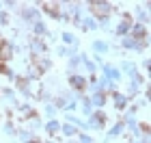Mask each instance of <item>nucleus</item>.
<instances>
[{"label": "nucleus", "instance_id": "nucleus-1", "mask_svg": "<svg viewBox=\"0 0 151 143\" xmlns=\"http://www.w3.org/2000/svg\"><path fill=\"white\" fill-rule=\"evenodd\" d=\"M86 130H104L106 128V113L104 111H93L84 121Z\"/></svg>", "mask_w": 151, "mask_h": 143}, {"label": "nucleus", "instance_id": "nucleus-2", "mask_svg": "<svg viewBox=\"0 0 151 143\" xmlns=\"http://www.w3.org/2000/svg\"><path fill=\"white\" fill-rule=\"evenodd\" d=\"M132 24H134V20L129 13H121V17H119V22H116V28L114 33L119 37H127L129 35V28H132Z\"/></svg>", "mask_w": 151, "mask_h": 143}, {"label": "nucleus", "instance_id": "nucleus-3", "mask_svg": "<svg viewBox=\"0 0 151 143\" xmlns=\"http://www.w3.org/2000/svg\"><path fill=\"white\" fill-rule=\"evenodd\" d=\"M67 83H69V87H71V89H73L76 93H78V98L86 91V78L82 76V74H69Z\"/></svg>", "mask_w": 151, "mask_h": 143}, {"label": "nucleus", "instance_id": "nucleus-4", "mask_svg": "<svg viewBox=\"0 0 151 143\" xmlns=\"http://www.w3.org/2000/svg\"><path fill=\"white\" fill-rule=\"evenodd\" d=\"M101 76L106 80H110V83H116V80H121L123 74L119 72V67H114L110 63H101Z\"/></svg>", "mask_w": 151, "mask_h": 143}, {"label": "nucleus", "instance_id": "nucleus-5", "mask_svg": "<svg viewBox=\"0 0 151 143\" xmlns=\"http://www.w3.org/2000/svg\"><path fill=\"white\" fill-rule=\"evenodd\" d=\"M108 98L112 100V104H114V108H119V111H123V108H127V104H129V98H127V93L110 91V93H108Z\"/></svg>", "mask_w": 151, "mask_h": 143}, {"label": "nucleus", "instance_id": "nucleus-6", "mask_svg": "<svg viewBox=\"0 0 151 143\" xmlns=\"http://www.w3.org/2000/svg\"><path fill=\"white\" fill-rule=\"evenodd\" d=\"M129 37H132V39H136V41L149 39L147 26H145V24H138V22H134V24H132V28H129Z\"/></svg>", "mask_w": 151, "mask_h": 143}, {"label": "nucleus", "instance_id": "nucleus-7", "mask_svg": "<svg viewBox=\"0 0 151 143\" xmlns=\"http://www.w3.org/2000/svg\"><path fill=\"white\" fill-rule=\"evenodd\" d=\"M28 50L32 52V57H37V54H43V52L47 50V44H45L41 37H32V39H30V46H28Z\"/></svg>", "mask_w": 151, "mask_h": 143}, {"label": "nucleus", "instance_id": "nucleus-8", "mask_svg": "<svg viewBox=\"0 0 151 143\" xmlns=\"http://www.w3.org/2000/svg\"><path fill=\"white\" fill-rule=\"evenodd\" d=\"M88 100H91V106L95 111H101L108 102V93H93V95H88Z\"/></svg>", "mask_w": 151, "mask_h": 143}, {"label": "nucleus", "instance_id": "nucleus-9", "mask_svg": "<svg viewBox=\"0 0 151 143\" xmlns=\"http://www.w3.org/2000/svg\"><path fill=\"white\" fill-rule=\"evenodd\" d=\"M41 7H43V13H45V15H50V17H54V20L60 17V2H43Z\"/></svg>", "mask_w": 151, "mask_h": 143}, {"label": "nucleus", "instance_id": "nucleus-10", "mask_svg": "<svg viewBox=\"0 0 151 143\" xmlns=\"http://www.w3.org/2000/svg\"><path fill=\"white\" fill-rule=\"evenodd\" d=\"M19 13H22V20H24V22H28V24H32V22H37V20H39V11L35 9V7H24Z\"/></svg>", "mask_w": 151, "mask_h": 143}, {"label": "nucleus", "instance_id": "nucleus-11", "mask_svg": "<svg viewBox=\"0 0 151 143\" xmlns=\"http://www.w3.org/2000/svg\"><path fill=\"white\" fill-rule=\"evenodd\" d=\"M47 137H54L56 132H60V121H56V119H47L45 124H43V128H41Z\"/></svg>", "mask_w": 151, "mask_h": 143}, {"label": "nucleus", "instance_id": "nucleus-12", "mask_svg": "<svg viewBox=\"0 0 151 143\" xmlns=\"http://www.w3.org/2000/svg\"><path fill=\"white\" fill-rule=\"evenodd\" d=\"M60 39H63V44L67 46V48H78L80 46V39L73 35V33H67V30H63L60 33Z\"/></svg>", "mask_w": 151, "mask_h": 143}, {"label": "nucleus", "instance_id": "nucleus-13", "mask_svg": "<svg viewBox=\"0 0 151 143\" xmlns=\"http://www.w3.org/2000/svg\"><path fill=\"white\" fill-rule=\"evenodd\" d=\"M80 28L82 30H97V20H95L93 15H86L80 20Z\"/></svg>", "mask_w": 151, "mask_h": 143}, {"label": "nucleus", "instance_id": "nucleus-14", "mask_svg": "<svg viewBox=\"0 0 151 143\" xmlns=\"http://www.w3.org/2000/svg\"><path fill=\"white\" fill-rule=\"evenodd\" d=\"M65 121H67V124H71V126H76V128H78V130H80V128H82V130H84V132H86V126H84V119H80V117H76V115H73V113H65Z\"/></svg>", "mask_w": 151, "mask_h": 143}, {"label": "nucleus", "instance_id": "nucleus-15", "mask_svg": "<svg viewBox=\"0 0 151 143\" xmlns=\"http://www.w3.org/2000/svg\"><path fill=\"white\" fill-rule=\"evenodd\" d=\"M125 130H127V128H125V124H123L121 119H116V121H114V126L110 128V132H108V137H110V139H114V137H121V134L125 132Z\"/></svg>", "mask_w": 151, "mask_h": 143}, {"label": "nucleus", "instance_id": "nucleus-16", "mask_svg": "<svg viewBox=\"0 0 151 143\" xmlns=\"http://www.w3.org/2000/svg\"><path fill=\"white\" fill-rule=\"evenodd\" d=\"M30 28H32V33H35L37 37H43V35H47V26H45V22H41V20L32 22V24H30Z\"/></svg>", "mask_w": 151, "mask_h": 143}, {"label": "nucleus", "instance_id": "nucleus-17", "mask_svg": "<svg viewBox=\"0 0 151 143\" xmlns=\"http://www.w3.org/2000/svg\"><path fill=\"white\" fill-rule=\"evenodd\" d=\"M119 72H121V74H129V76H134V74L138 72V67H136V63H134V61H123Z\"/></svg>", "mask_w": 151, "mask_h": 143}, {"label": "nucleus", "instance_id": "nucleus-18", "mask_svg": "<svg viewBox=\"0 0 151 143\" xmlns=\"http://www.w3.org/2000/svg\"><path fill=\"white\" fill-rule=\"evenodd\" d=\"M80 65H82V67H84V70L88 72V76H93V74H95V70H97V65H95L93 61L86 57V54H82V63H80Z\"/></svg>", "mask_w": 151, "mask_h": 143}, {"label": "nucleus", "instance_id": "nucleus-19", "mask_svg": "<svg viewBox=\"0 0 151 143\" xmlns=\"http://www.w3.org/2000/svg\"><path fill=\"white\" fill-rule=\"evenodd\" d=\"M60 132H63L67 139H71V137H76V134H78V128H76V126H71V124H67V121H65V124H60Z\"/></svg>", "mask_w": 151, "mask_h": 143}, {"label": "nucleus", "instance_id": "nucleus-20", "mask_svg": "<svg viewBox=\"0 0 151 143\" xmlns=\"http://www.w3.org/2000/svg\"><path fill=\"white\" fill-rule=\"evenodd\" d=\"M93 50L97 52V57H99V54H106L108 50H110V46H108V41H101V39H97V41H93Z\"/></svg>", "mask_w": 151, "mask_h": 143}, {"label": "nucleus", "instance_id": "nucleus-21", "mask_svg": "<svg viewBox=\"0 0 151 143\" xmlns=\"http://www.w3.org/2000/svg\"><path fill=\"white\" fill-rule=\"evenodd\" d=\"M17 111H19V115H22V117H32V115H37L35 113V108H32L30 104H17Z\"/></svg>", "mask_w": 151, "mask_h": 143}, {"label": "nucleus", "instance_id": "nucleus-22", "mask_svg": "<svg viewBox=\"0 0 151 143\" xmlns=\"http://www.w3.org/2000/svg\"><path fill=\"white\" fill-rule=\"evenodd\" d=\"M41 128H43V124H41V119L37 117V115H32V117H28V128H26V130H41Z\"/></svg>", "mask_w": 151, "mask_h": 143}, {"label": "nucleus", "instance_id": "nucleus-23", "mask_svg": "<svg viewBox=\"0 0 151 143\" xmlns=\"http://www.w3.org/2000/svg\"><path fill=\"white\" fill-rule=\"evenodd\" d=\"M56 113H58V108L54 106L52 102H47V104L43 106V115H45L47 119H54V117H56Z\"/></svg>", "mask_w": 151, "mask_h": 143}, {"label": "nucleus", "instance_id": "nucleus-24", "mask_svg": "<svg viewBox=\"0 0 151 143\" xmlns=\"http://www.w3.org/2000/svg\"><path fill=\"white\" fill-rule=\"evenodd\" d=\"M82 63V54H76V57H69V63H67V70L73 74V70Z\"/></svg>", "mask_w": 151, "mask_h": 143}, {"label": "nucleus", "instance_id": "nucleus-25", "mask_svg": "<svg viewBox=\"0 0 151 143\" xmlns=\"http://www.w3.org/2000/svg\"><path fill=\"white\" fill-rule=\"evenodd\" d=\"M2 93H4V98L9 100L11 104H15V108H17V104H19V102H17V98H15V91H13V89H9V87H6V89H2Z\"/></svg>", "mask_w": 151, "mask_h": 143}, {"label": "nucleus", "instance_id": "nucleus-26", "mask_svg": "<svg viewBox=\"0 0 151 143\" xmlns=\"http://www.w3.org/2000/svg\"><path fill=\"white\" fill-rule=\"evenodd\" d=\"M136 15H138V20H140L138 24H145V26H147V20H149V13H147V9H136Z\"/></svg>", "mask_w": 151, "mask_h": 143}, {"label": "nucleus", "instance_id": "nucleus-27", "mask_svg": "<svg viewBox=\"0 0 151 143\" xmlns=\"http://www.w3.org/2000/svg\"><path fill=\"white\" fill-rule=\"evenodd\" d=\"M17 134H19V139H22V141H26V143H28V141L32 139V132H30V130H26V128H19V130H17Z\"/></svg>", "mask_w": 151, "mask_h": 143}, {"label": "nucleus", "instance_id": "nucleus-28", "mask_svg": "<svg viewBox=\"0 0 151 143\" xmlns=\"http://www.w3.org/2000/svg\"><path fill=\"white\" fill-rule=\"evenodd\" d=\"M78 143H95L91 134H86V132H78Z\"/></svg>", "mask_w": 151, "mask_h": 143}, {"label": "nucleus", "instance_id": "nucleus-29", "mask_svg": "<svg viewBox=\"0 0 151 143\" xmlns=\"http://www.w3.org/2000/svg\"><path fill=\"white\" fill-rule=\"evenodd\" d=\"M4 132H6V134H15L17 130L13 128V124H11V121H6V124H4Z\"/></svg>", "mask_w": 151, "mask_h": 143}, {"label": "nucleus", "instance_id": "nucleus-30", "mask_svg": "<svg viewBox=\"0 0 151 143\" xmlns=\"http://www.w3.org/2000/svg\"><path fill=\"white\" fill-rule=\"evenodd\" d=\"M6 24H9V15L4 11H0V26H6Z\"/></svg>", "mask_w": 151, "mask_h": 143}, {"label": "nucleus", "instance_id": "nucleus-31", "mask_svg": "<svg viewBox=\"0 0 151 143\" xmlns=\"http://www.w3.org/2000/svg\"><path fill=\"white\" fill-rule=\"evenodd\" d=\"M56 54H58V57H67V48H65V46L56 48Z\"/></svg>", "mask_w": 151, "mask_h": 143}, {"label": "nucleus", "instance_id": "nucleus-32", "mask_svg": "<svg viewBox=\"0 0 151 143\" xmlns=\"http://www.w3.org/2000/svg\"><path fill=\"white\" fill-rule=\"evenodd\" d=\"M142 67H145V70L149 72V67H151V61H149V59H142Z\"/></svg>", "mask_w": 151, "mask_h": 143}, {"label": "nucleus", "instance_id": "nucleus-33", "mask_svg": "<svg viewBox=\"0 0 151 143\" xmlns=\"http://www.w3.org/2000/svg\"><path fill=\"white\" fill-rule=\"evenodd\" d=\"M67 143H78V141H71V139H69V141H67Z\"/></svg>", "mask_w": 151, "mask_h": 143}, {"label": "nucleus", "instance_id": "nucleus-34", "mask_svg": "<svg viewBox=\"0 0 151 143\" xmlns=\"http://www.w3.org/2000/svg\"><path fill=\"white\" fill-rule=\"evenodd\" d=\"M0 11H2V2H0Z\"/></svg>", "mask_w": 151, "mask_h": 143}]
</instances>
